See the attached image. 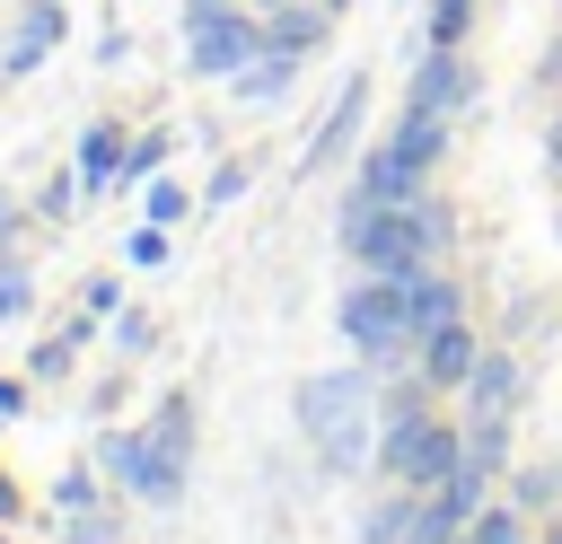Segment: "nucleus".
Here are the masks:
<instances>
[{
    "mask_svg": "<svg viewBox=\"0 0 562 544\" xmlns=\"http://www.w3.org/2000/svg\"><path fill=\"white\" fill-rule=\"evenodd\" d=\"M474 544H527V526L509 509H474Z\"/></svg>",
    "mask_w": 562,
    "mask_h": 544,
    "instance_id": "15",
    "label": "nucleus"
},
{
    "mask_svg": "<svg viewBox=\"0 0 562 544\" xmlns=\"http://www.w3.org/2000/svg\"><path fill=\"white\" fill-rule=\"evenodd\" d=\"M474 456H492L501 447V430H509V395H518V369L492 351V360H474Z\"/></svg>",
    "mask_w": 562,
    "mask_h": 544,
    "instance_id": "7",
    "label": "nucleus"
},
{
    "mask_svg": "<svg viewBox=\"0 0 562 544\" xmlns=\"http://www.w3.org/2000/svg\"><path fill=\"white\" fill-rule=\"evenodd\" d=\"M553 544H562V535H553Z\"/></svg>",
    "mask_w": 562,
    "mask_h": 544,
    "instance_id": "22",
    "label": "nucleus"
},
{
    "mask_svg": "<svg viewBox=\"0 0 562 544\" xmlns=\"http://www.w3.org/2000/svg\"><path fill=\"white\" fill-rule=\"evenodd\" d=\"M263 53V26L228 18V0H193V70H237Z\"/></svg>",
    "mask_w": 562,
    "mask_h": 544,
    "instance_id": "6",
    "label": "nucleus"
},
{
    "mask_svg": "<svg viewBox=\"0 0 562 544\" xmlns=\"http://www.w3.org/2000/svg\"><path fill=\"white\" fill-rule=\"evenodd\" d=\"M465 18H474V0H439V9H430V44H457Z\"/></svg>",
    "mask_w": 562,
    "mask_h": 544,
    "instance_id": "16",
    "label": "nucleus"
},
{
    "mask_svg": "<svg viewBox=\"0 0 562 544\" xmlns=\"http://www.w3.org/2000/svg\"><path fill=\"white\" fill-rule=\"evenodd\" d=\"M53 35H61V0H35L26 26H18V44H9V70H35V61L53 53Z\"/></svg>",
    "mask_w": 562,
    "mask_h": 544,
    "instance_id": "10",
    "label": "nucleus"
},
{
    "mask_svg": "<svg viewBox=\"0 0 562 544\" xmlns=\"http://www.w3.org/2000/svg\"><path fill=\"white\" fill-rule=\"evenodd\" d=\"M422 369H430V386L474 377V333H465V316H448V325H430V333H422Z\"/></svg>",
    "mask_w": 562,
    "mask_h": 544,
    "instance_id": "9",
    "label": "nucleus"
},
{
    "mask_svg": "<svg viewBox=\"0 0 562 544\" xmlns=\"http://www.w3.org/2000/svg\"><path fill=\"white\" fill-rule=\"evenodd\" d=\"M307 44H316V18H307V9L290 0V9H281V18L263 26V53H281V61H290V53H307Z\"/></svg>",
    "mask_w": 562,
    "mask_h": 544,
    "instance_id": "14",
    "label": "nucleus"
},
{
    "mask_svg": "<svg viewBox=\"0 0 562 544\" xmlns=\"http://www.w3.org/2000/svg\"><path fill=\"white\" fill-rule=\"evenodd\" d=\"M342 333L369 351V360H386V351H404V342H422V325H413V290H404V272H378L369 290H351L342 298Z\"/></svg>",
    "mask_w": 562,
    "mask_h": 544,
    "instance_id": "4",
    "label": "nucleus"
},
{
    "mask_svg": "<svg viewBox=\"0 0 562 544\" xmlns=\"http://www.w3.org/2000/svg\"><path fill=\"white\" fill-rule=\"evenodd\" d=\"M342 246H351L369 272H422V263L448 246V202H430V193H413V202H369V193H351Z\"/></svg>",
    "mask_w": 562,
    "mask_h": 544,
    "instance_id": "1",
    "label": "nucleus"
},
{
    "mask_svg": "<svg viewBox=\"0 0 562 544\" xmlns=\"http://www.w3.org/2000/svg\"><path fill=\"white\" fill-rule=\"evenodd\" d=\"M26 290H35V272H26V263H0V316H18Z\"/></svg>",
    "mask_w": 562,
    "mask_h": 544,
    "instance_id": "17",
    "label": "nucleus"
},
{
    "mask_svg": "<svg viewBox=\"0 0 562 544\" xmlns=\"http://www.w3.org/2000/svg\"><path fill=\"white\" fill-rule=\"evenodd\" d=\"M386 483H413V491H430L448 465H465V447H457V430L448 421H430V412H386Z\"/></svg>",
    "mask_w": 562,
    "mask_h": 544,
    "instance_id": "5",
    "label": "nucleus"
},
{
    "mask_svg": "<svg viewBox=\"0 0 562 544\" xmlns=\"http://www.w3.org/2000/svg\"><path fill=\"white\" fill-rule=\"evenodd\" d=\"M70 544H114V518H88V509H79V535H70Z\"/></svg>",
    "mask_w": 562,
    "mask_h": 544,
    "instance_id": "18",
    "label": "nucleus"
},
{
    "mask_svg": "<svg viewBox=\"0 0 562 544\" xmlns=\"http://www.w3.org/2000/svg\"><path fill=\"white\" fill-rule=\"evenodd\" d=\"M272 9H290V0H272Z\"/></svg>",
    "mask_w": 562,
    "mask_h": 544,
    "instance_id": "21",
    "label": "nucleus"
},
{
    "mask_svg": "<svg viewBox=\"0 0 562 544\" xmlns=\"http://www.w3.org/2000/svg\"><path fill=\"white\" fill-rule=\"evenodd\" d=\"M465 88H474V79H465L457 44H430V61H422V79H413V114H448Z\"/></svg>",
    "mask_w": 562,
    "mask_h": 544,
    "instance_id": "8",
    "label": "nucleus"
},
{
    "mask_svg": "<svg viewBox=\"0 0 562 544\" xmlns=\"http://www.w3.org/2000/svg\"><path fill=\"white\" fill-rule=\"evenodd\" d=\"M360 105H369V88H360V79H351V88H342V97H334V114H325V132H316V140H307V158H299V167H325V158H334V149H342V140H351V123H360Z\"/></svg>",
    "mask_w": 562,
    "mask_h": 544,
    "instance_id": "11",
    "label": "nucleus"
},
{
    "mask_svg": "<svg viewBox=\"0 0 562 544\" xmlns=\"http://www.w3.org/2000/svg\"><path fill=\"white\" fill-rule=\"evenodd\" d=\"M553 158H562V123H553Z\"/></svg>",
    "mask_w": 562,
    "mask_h": 544,
    "instance_id": "20",
    "label": "nucleus"
},
{
    "mask_svg": "<svg viewBox=\"0 0 562 544\" xmlns=\"http://www.w3.org/2000/svg\"><path fill=\"white\" fill-rule=\"evenodd\" d=\"M299 421L325 447V465H360L369 456V377H307Z\"/></svg>",
    "mask_w": 562,
    "mask_h": 544,
    "instance_id": "3",
    "label": "nucleus"
},
{
    "mask_svg": "<svg viewBox=\"0 0 562 544\" xmlns=\"http://www.w3.org/2000/svg\"><path fill=\"white\" fill-rule=\"evenodd\" d=\"M9 509H18V491H9V483H0V518H9Z\"/></svg>",
    "mask_w": 562,
    "mask_h": 544,
    "instance_id": "19",
    "label": "nucleus"
},
{
    "mask_svg": "<svg viewBox=\"0 0 562 544\" xmlns=\"http://www.w3.org/2000/svg\"><path fill=\"white\" fill-rule=\"evenodd\" d=\"M184 439H193V412L184 404H158V421L132 439V430H114L105 439V465L140 491V500H176V483H184Z\"/></svg>",
    "mask_w": 562,
    "mask_h": 544,
    "instance_id": "2",
    "label": "nucleus"
},
{
    "mask_svg": "<svg viewBox=\"0 0 562 544\" xmlns=\"http://www.w3.org/2000/svg\"><path fill=\"white\" fill-rule=\"evenodd\" d=\"M114 175H123V140H114V123H97L79 140V193H105Z\"/></svg>",
    "mask_w": 562,
    "mask_h": 544,
    "instance_id": "12",
    "label": "nucleus"
},
{
    "mask_svg": "<svg viewBox=\"0 0 562 544\" xmlns=\"http://www.w3.org/2000/svg\"><path fill=\"white\" fill-rule=\"evenodd\" d=\"M404 290H413V325H422V333L457 316V281H448V272H404Z\"/></svg>",
    "mask_w": 562,
    "mask_h": 544,
    "instance_id": "13",
    "label": "nucleus"
}]
</instances>
